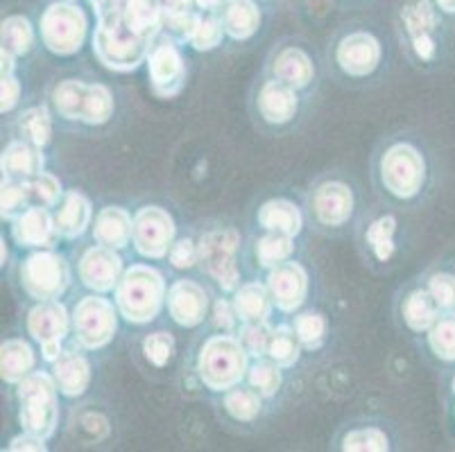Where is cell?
<instances>
[{
	"label": "cell",
	"instance_id": "obj_1",
	"mask_svg": "<svg viewBox=\"0 0 455 452\" xmlns=\"http://www.w3.org/2000/svg\"><path fill=\"white\" fill-rule=\"evenodd\" d=\"M152 39L139 35L125 19V0L98 12V30L93 35L95 57L111 70L127 73L150 55Z\"/></svg>",
	"mask_w": 455,
	"mask_h": 452
},
{
	"label": "cell",
	"instance_id": "obj_2",
	"mask_svg": "<svg viewBox=\"0 0 455 452\" xmlns=\"http://www.w3.org/2000/svg\"><path fill=\"white\" fill-rule=\"evenodd\" d=\"M165 298V285L161 274L146 265H134L123 274L116 304L123 317L132 323H148L159 314Z\"/></svg>",
	"mask_w": 455,
	"mask_h": 452
},
{
	"label": "cell",
	"instance_id": "obj_3",
	"mask_svg": "<svg viewBox=\"0 0 455 452\" xmlns=\"http://www.w3.org/2000/svg\"><path fill=\"white\" fill-rule=\"evenodd\" d=\"M247 355L250 353L245 351L241 339H234L229 335L211 337L197 360L202 383L213 392L234 389L247 371Z\"/></svg>",
	"mask_w": 455,
	"mask_h": 452
},
{
	"label": "cell",
	"instance_id": "obj_4",
	"mask_svg": "<svg viewBox=\"0 0 455 452\" xmlns=\"http://www.w3.org/2000/svg\"><path fill=\"white\" fill-rule=\"evenodd\" d=\"M20 423L26 432L48 439L55 434L57 418V385L55 378L45 373H30L19 383Z\"/></svg>",
	"mask_w": 455,
	"mask_h": 452
},
{
	"label": "cell",
	"instance_id": "obj_5",
	"mask_svg": "<svg viewBox=\"0 0 455 452\" xmlns=\"http://www.w3.org/2000/svg\"><path fill=\"white\" fill-rule=\"evenodd\" d=\"M52 102L64 118L86 124H105L114 114V98L107 86L77 80L61 82L52 93Z\"/></svg>",
	"mask_w": 455,
	"mask_h": 452
},
{
	"label": "cell",
	"instance_id": "obj_6",
	"mask_svg": "<svg viewBox=\"0 0 455 452\" xmlns=\"http://www.w3.org/2000/svg\"><path fill=\"white\" fill-rule=\"evenodd\" d=\"M86 36V16L70 3H55L41 19V39L55 55H73Z\"/></svg>",
	"mask_w": 455,
	"mask_h": 452
},
{
	"label": "cell",
	"instance_id": "obj_7",
	"mask_svg": "<svg viewBox=\"0 0 455 452\" xmlns=\"http://www.w3.org/2000/svg\"><path fill=\"white\" fill-rule=\"evenodd\" d=\"M380 177L383 184L395 197L411 199L421 190L426 181V163L419 149L401 143L386 152L380 161Z\"/></svg>",
	"mask_w": 455,
	"mask_h": 452
},
{
	"label": "cell",
	"instance_id": "obj_8",
	"mask_svg": "<svg viewBox=\"0 0 455 452\" xmlns=\"http://www.w3.org/2000/svg\"><path fill=\"white\" fill-rule=\"evenodd\" d=\"M20 281L32 298H39V301L60 298L68 288V265L61 256L51 254V251L32 254L20 267Z\"/></svg>",
	"mask_w": 455,
	"mask_h": 452
},
{
	"label": "cell",
	"instance_id": "obj_9",
	"mask_svg": "<svg viewBox=\"0 0 455 452\" xmlns=\"http://www.w3.org/2000/svg\"><path fill=\"white\" fill-rule=\"evenodd\" d=\"M241 242V235L234 229L211 231V234L202 235L200 244V263L204 265L206 272L213 276L222 289L231 292L238 288V267H235V249Z\"/></svg>",
	"mask_w": 455,
	"mask_h": 452
},
{
	"label": "cell",
	"instance_id": "obj_10",
	"mask_svg": "<svg viewBox=\"0 0 455 452\" xmlns=\"http://www.w3.org/2000/svg\"><path fill=\"white\" fill-rule=\"evenodd\" d=\"M77 342L84 348H102L116 333V310L102 297H86L77 304L73 314Z\"/></svg>",
	"mask_w": 455,
	"mask_h": 452
},
{
	"label": "cell",
	"instance_id": "obj_11",
	"mask_svg": "<svg viewBox=\"0 0 455 452\" xmlns=\"http://www.w3.org/2000/svg\"><path fill=\"white\" fill-rule=\"evenodd\" d=\"M134 247L146 258H164L175 240L172 218L159 206H146L134 215Z\"/></svg>",
	"mask_w": 455,
	"mask_h": 452
},
{
	"label": "cell",
	"instance_id": "obj_12",
	"mask_svg": "<svg viewBox=\"0 0 455 452\" xmlns=\"http://www.w3.org/2000/svg\"><path fill=\"white\" fill-rule=\"evenodd\" d=\"M28 329L30 335L41 344L45 360H57L61 353V342H64L66 333H68V317H66V308L51 298V301H41L36 308L30 310L28 317Z\"/></svg>",
	"mask_w": 455,
	"mask_h": 452
},
{
	"label": "cell",
	"instance_id": "obj_13",
	"mask_svg": "<svg viewBox=\"0 0 455 452\" xmlns=\"http://www.w3.org/2000/svg\"><path fill=\"white\" fill-rule=\"evenodd\" d=\"M148 68H150V82L152 91L159 98H175L186 82V68L184 59H181L180 50L172 44L164 41V44L155 45L148 55Z\"/></svg>",
	"mask_w": 455,
	"mask_h": 452
},
{
	"label": "cell",
	"instance_id": "obj_14",
	"mask_svg": "<svg viewBox=\"0 0 455 452\" xmlns=\"http://www.w3.org/2000/svg\"><path fill=\"white\" fill-rule=\"evenodd\" d=\"M267 289L272 294V301L283 313H292L304 304L306 292H308V276L299 263H281L272 267Z\"/></svg>",
	"mask_w": 455,
	"mask_h": 452
},
{
	"label": "cell",
	"instance_id": "obj_15",
	"mask_svg": "<svg viewBox=\"0 0 455 452\" xmlns=\"http://www.w3.org/2000/svg\"><path fill=\"white\" fill-rule=\"evenodd\" d=\"M123 260L116 254V249L93 247L80 260V276L86 288L95 292H109L121 283Z\"/></svg>",
	"mask_w": 455,
	"mask_h": 452
},
{
	"label": "cell",
	"instance_id": "obj_16",
	"mask_svg": "<svg viewBox=\"0 0 455 452\" xmlns=\"http://www.w3.org/2000/svg\"><path fill=\"white\" fill-rule=\"evenodd\" d=\"M380 61V44L367 32H354L338 45V64L347 75L365 77L376 70Z\"/></svg>",
	"mask_w": 455,
	"mask_h": 452
},
{
	"label": "cell",
	"instance_id": "obj_17",
	"mask_svg": "<svg viewBox=\"0 0 455 452\" xmlns=\"http://www.w3.org/2000/svg\"><path fill=\"white\" fill-rule=\"evenodd\" d=\"M206 292L193 281H177L168 289V310L180 326H197L206 314Z\"/></svg>",
	"mask_w": 455,
	"mask_h": 452
},
{
	"label": "cell",
	"instance_id": "obj_18",
	"mask_svg": "<svg viewBox=\"0 0 455 452\" xmlns=\"http://www.w3.org/2000/svg\"><path fill=\"white\" fill-rule=\"evenodd\" d=\"M12 234L20 247H52L60 235L55 229V218H51L45 206H32L19 219H14Z\"/></svg>",
	"mask_w": 455,
	"mask_h": 452
},
{
	"label": "cell",
	"instance_id": "obj_19",
	"mask_svg": "<svg viewBox=\"0 0 455 452\" xmlns=\"http://www.w3.org/2000/svg\"><path fill=\"white\" fill-rule=\"evenodd\" d=\"M52 378L64 396H82L91 383V367L77 351H61L57 360H52Z\"/></svg>",
	"mask_w": 455,
	"mask_h": 452
},
{
	"label": "cell",
	"instance_id": "obj_20",
	"mask_svg": "<svg viewBox=\"0 0 455 452\" xmlns=\"http://www.w3.org/2000/svg\"><path fill=\"white\" fill-rule=\"evenodd\" d=\"M313 209H315L317 219L326 226H340L351 218L354 210V197L351 190L345 184L331 181V184L320 186L313 199Z\"/></svg>",
	"mask_w": 455,
	"mask_h": 452
},
{
	"label": "cell",
	"instance_id": "obj_21",
	"mask_svg": "<svg viewBox=\"0 0 455 452\" xmlns=\"http://www.w3.org/2000/svg\"><path fill=\"white\" fill-rule=\"evenodd\" d=\"M297 89H292L285 82L275 80L267 82L259 93L260 115L270 124L291 123L297 114Z\"/></svg>",
	"mask_w": 455,
	"mask_h": 452
},
{
	"label": "cell",
	"instance_id": "obj_22",
	"mask_svg": "<svg viewBox=\"0 0 455 452\" xmlns=\"http://www.w3.org/2000/svg\"><path fill=\"white\" fill-rule=\"evenodd\" d=\"M0 165L7 179L30 181L44 170V155H41V147L32 143H12L3 152Z\"/></svg>",
	"mask_w": 455,
	"mask_h": 452
},
{
	"label": "cell",
	"instance_id": "obj_23",
	"mask_svg": "<svg viewBox=\"0 0 455 452\" xmlns=\"http://www.w3.org/2000/svg\"><path fill=\"white\" fill-rule=\"evenodd\" d=\"M132 234H134V219L125 209L109 206V209H102L95 219L93 235L102 247L123 249L132 240Z\"/></svg>",
	"mask_w": 455,
	"mask_h": 452
},
{
	"label": "cell",
	"instance_id": "obj_24",
	"mask_svg": "<svg viewBox=\"0 0 455 452\" xmlns=\"http://www.w3.org/2000/svg\"><path fill=\"white\" fill-rule=\"evenodd\" d=\"M91 222L89 199L80 193H66L64 202L55 213V229L61 238H77Z\"/></svg>",
	"mask_w": 455,
	"mask_h": 452
},
{
	"label": "cell",
	"instance_id": "obj_25",
	"mask_svg": "<svg viewBox=\"0 0 455 452\" xmlns=\"http://www.w3.org/2000/svg\"><path fill=\"white\" fill-rule=\"evenodd\" d=\"M222 28L227 35L235 41L250 39L260 25L259 7L254 5V0H227L222 5Z\"/></svg>",
	"mask_w": 455,
	"mask_h": 452
},
{
	"label": "cell",
	"instance_id": "obj_26",
	"mask_svg": "<svg viewBox=\"0 0 455 452\" xmlns=\"http://www.w3.org/2000/svg\"><path fill=\"white\" fill-rule=\"evenodd\" d=\"M196 0H161V28L172 39L190 41L200 16L193 12Z\"/></svg>",
	"mask_w": 455,
	"mask_h": 452
},
{
	"label": "cell",
	"instance_id": "obj_27",
	"mask_svg": "<svg viewBox=\"0 0 455 452\" xmlns=\"http://www.w3.org/2000/svg\"><path fill=\"white\" fill-rule=\"evenodd\" d=\"M259 222L263 229L295 238L301 231V213L288 199H272L260 206Z\"/></svg>",
	"mask_w": 455,
	"mask_h": 452
},
{
	"label": "cell",
	"instance_id": "obj_28",
	"mask_svg": "<svg viewBox=\"0 0 455 452\" xmlns=\"http://www.w3.org/2000/svg\"><path fill=\"white\" fill-rule=\"evenodd\" d=\"M272 304H275V301H272L270 289L263 288V285L259 283L243 285V288L235 292V298H234L235 313H238V317H241L245 323L267 321Z\"/></svg>",
	"mask_w": 455,
	"mask_h": 452
},
{
	"label": "cell",
	"instance_id": "obj_29",
	"mask_svg": "<svg viewBox=\"0 0 455 452\" xmlns=\"http://www.w3.org/2000/svg\"><path fill=\"white\" fill-rule=\"evenodd\" d=\"M35 367V353L23 339H7L0 348V371L5 383H20Z\"/></svg>",
	"mask_w": 455,
	"mask_h": 452
},
{
	"label": "cell",
	"instance_id": "obj_30",
	"mask_svg": "<svg viewBox=\"0 0 455 452\" xmlns=\"http://www.w3.org/2000/svg\"><path fill=\"white\" fill-rule=\"evenodd\" d=\"M440 314L442 308L437 305V301L428 289H417V292H412L411 297L405 298L403 319L415 333H424V330L428 333V329L437 321Z\"/></svg>",
	"mask_w": 455,
	"mask_h": 452
},
{
	"label": "cell",
	"instance_id": "obj_31",
	"mask_svg": "<svg viewBox=\"0 0 455 452\" xmlns=\"http://www.w3.org/2000/svg\"><path fill=\"white\" fill-rule=\"evenodd\" d=\"M275 75L276 80L291 84L292 89H304L313 80V64H310L306 52L297 48H288L276 57Z\"/></svg>",
	"mask_w": 455,
	"mask_h": 452
},
{
	"label": "cell",
	"instance_id": "obj_32",
	"mask_svg": "<svg viewBox=\"0 0 455 452\" xmlns=\"http://www.w3.org/2000/svg\"><path fill=\"white\" fill-rule=\"evenodd\" d=\"M125 19L139 35L155 39L161 30L159 0H125Z\"/></svg>",
	"mask_w": 455,
	"mask_h": 452
},
{
	"label": "cell",
	"instance_id": "obj_33",
	"mask_svg": "<svg viewBox=\"0 0 455 452\" xmlns=\"http://www.w3.org/2000/svg\"><path fill=\"white\" fill-rule=\"evenodd\" d=\"M428 346L442 362H455V310L442 313L430 326Z\"/></svg>",
	"mask_w": 455,
	"mask_h": 452
},
{
	"label": "cell",
	"instance_id": "obj_34",
	"mask_svg": "<svg viewBox=\"0 0 455 452\" xmlns=\"http://www.w3.org/2000/svg\"><path fill=\"white\" fill-rule=\"evenodd\" d=\"M403 25L411 39L424 35H435L440 19H437V10L428 0H415L411 5L403 7Z\"/></svg>",
	"mask_w": 455,
	"mask_h": 452
},
{
	"label": "cell",
	"instance_id": "obj_35",
	"mask_svg": "<svg viewBox=\"0 0 455 452\" xmlns=\"http://www.w3.org/2000/svg\"><path fill=\"white\" fill-rule=\"evenodd\" d=\"M0 41H3V50H7L10 55H26L32 44H35V32H32L30 20L23 19V16H10L3 23Z\"/></svg>",
	"mask_w": 455,
	"mask_h": 452
},
{
	"label": "cell",
	"instance_id": "obj_36",
	"mask_svg": "<svg viewBox=\"0 0 455 452\" xmlns=\"http://www.w3.org/2000/svg\"><path fill=\"white\" fill-rule=\"evenodd\" d=\"M32 193L30 184L28 181H16L7 179L3 181V194H0V213H3V219H19L20 215L26 213L28 209H32Z\"/></svg>",
	"mask_w": 455,
	"mask_h": 452
},
{
	"label": "cell",
	"instance_id": "obj_37",
	"mask_svg": "<svg viewBox=\"0 0 455 452\" xmlns=\"http://www.w3.org/2000/svg\"><path fill=\"white\" fill-rule=\"evenodd\" d=\"M299 337H297V330L288 329V326H279V329L272 333L270 348H267V355L276 362V367H292V364L299 360Z\"/></svg>",
	"mask_w": 455,
	"mask_h": 452
},
{
	"label": "cell",
	"instance_id": "obj_38",
	"mask_svg": "<svg viewBox=\"0 0 455 452\" xmlns=\"http://www.w3.org/2000/svg\"><path fill=\"white\" fill-rule=\"evenodd\" d=\"M292 249H295V244H292L291 235L275 234L272 231L270 235L259 240V244H256V256H259V263L263 267H276V265L285 263V260L291 258Z\"/></svg>",
	"mask_w": 455,
	"mask_h": 452
},
{
	"label": "cell",
	"instance_id": "obj_39",
	"mask_svg": "<svg viewBox=\"0 0 455 452\" xmlns=\"http://www.w3.org/2000/svg\"><path fill=\"white\" fill-rule=\"evenodd\" d=\"M19 127L23 131V136H26L28 143L36 145V147H44L51 140L52 123L45 107H35V109L26 111L23 118H20Z\"/></svg>",
	"mask_w": 455,
	"mask_h": 452
},
{
	"label": "cell",
	"instance_id": "obj_40",
	"mask_svg": "<svg viewBox=\"0 0 455 452\" xmlns=\"http://www.w3.org/2000/svg\"><path fill=\"white\" fill-rule=\"evenodd\" d=\"M395 229H396V219L392 215H386V218H379L367 231V242L374 249V254L379 260H387L392 254H395Z\"/></svg>",
	"mask_w": 455,
	"mask_h": 452
},
{
	"label": "cell",
	"instance_id": "obj_41",
	"mask_svg": "<svg viewBox=\"0 0 455 452\" xmlns=\"http://www.w3.org/2000/svg\"><path fill=\"white\" fill-rule=\"evenodd\" d=\"M225 408L238 421H251L260 412V396L259 392H251V389H234L225 398Z\"/></svg>",
	"mask_w": 455,
	"mask_h": 452
},
{
	"label": "cell",
	"instance_id": "obj_42",
	"mask_svg": "<svg viewBox=\"0 0 455 452\" xmlns=\"http://www.w3.org/2000/svg\"><path fill=\"white\" fill-rule=\"evenodd\" d=\"M295 330H297V337H299V342L304 344V346L317 348L322 346V342H324L326 321L322 314L306 313L301 314V317H297Z\"/></svg>",
	"mask_w": 455,
	"mask_h": 452
},
{
	"label": "cell",
	"instance_id": "obj_43",
	"mask_svg": "<svg viewBox=\"0 0 455 452\" xmlns=\"http://www.w3.org/2000/svg\"><path fill=\"white\" fill-rule=\"evenodd\" d=\"M390 443H387L386 432H380L376 428H365V430H354V432L347 434L342 439V450H387Z\"/></svg>",
	"mask_w": 455,
	"mask_h": 452
},
{
	"label": "cell",
	"instance_id": "obj_44",
	"mask_svg": "<svg viewBox=\"0 0 455 452\" xmlns=\"http://www.w3.org/2000/svg\"><path fill=\"white\" fill-rule=\"evenodd\" d=\"M222 35H225L222 20L213 19V16H206V19L200 16L193 36H190V45L196 50H213L215 45H220Z\"/></svg>",
	"mask_w": 455,
	"mask_h": 452
},
{
	"label": "cell",
	"instance_id": "obj_45",
	"mask_svg": "<svg viewBox=\"0 0 455 452\" xmlns=\"http://www.w3.org/2000/svg\"><path fill=\"white\" fill-rule=\"evenodd\" d=\"M272 333L275 330H270V326L266 321L247 323L241 333V344L245 346V351L250 355H266L272 342Z\"/></svg>",
	"mask_w": 455,
	"mask_h": 452
},
{
	"label": "cell",
	"instance_id": "obj_46",
	"mask_svg": "<svg viewBox=\"0 0 455 452\" xmlns=\"http://www.w3.org/2000/svg\"><path fill=\"white\" fill-rule=\"evenodd\" d=\"M250 383L260 396H275L281 387V371L275 367V364L259 362L250 371Z\"/></svg>",
	"mask_w": 455,
	"mask_h": 452
},
{
	"label": "cell",
	"instance_id": "obj_47",
	"mask_svg": "<svg viewBox=\"0 0 455 452\" xmlns=\"http://www.w3.org/2000/svg\"><path fill=\"white\" fill-rule=\"evenodd\" d=\"M428 292L437 301L442 313L455 310V274L440 272L435 276H430L428 281Z\"/></svg>",
	"mask_w": 455,
	"mask_h": 452
},
{
	"label": "cell",
	"instance_id": "obj_48",
	"mask_svg": "<svg viewBox=\"0 0 455 452\" xmlns=\"http://www.w3.org/2000/svg\"><path fill=\"white\" fill-rule=\"evenodd\" d=\"M30 184V193H32V202L36 206H52L57 204V199L61 194V186L60 181L52 177V174H36L35 179L28 181Z\"/></svg>",
	"mask_w": 455,
	"mask_h": 452
},
{
	"label": "cell",
	"instance_id": "obj_49",
	"mask_svg": "<svg viewBox=\"0 0 455 452\" xmlns=\"http://www.w3.org/2000/svg\"><path fill=\"white\" fill-rule=\"evenodd\" d=\"M172 351H175V342L168 333H155L143 342V353L155 367H165L172 358Z\"/></svg>",
	"mask_w": 455,
	"mask_h": 452
},
{
	"label": "cell",
	"instance_id": "obj_50",
	"mask_svg": "<svg viewBox=\"0 0 455 452\" xmlns=\"http://www.w3.org/2000/svg\"><path fill=\"white\" fill-rule=\"evenodd\" d=\"M200 260V249L193 240H180L171 247V263L177 269H188Z\"/></svg>",
	"mask_w": 455,
	"mask_h": 452
},
{
	"label": "cell",
	"instance_id": "obj_51",
	"mask_svg": "<svg viewBox=\"0 0 455 452\" xmlns=\"http://www.w3.org/2000/svg\"><path fill=\"white\" fill-rule=\"evenodd\" d=\"M19 95H20V84L16 82L14 73L10 75H3V91H0V111L5 114V111H12L19 102Z\"/></svg>",
	"mask_w": 455,
	"mask_h": 452
},
{
	"label": "cell",
	"instance_id": "obj_52",
	"mask_svg": "<svg viewBox=\"0 0 455 452\" xmlns=\"http://www.w3.org/2000/svg\"><path fill=\"white\" fill-rule=\"evenodd\" d=\"M235 317H238V313H235V308H231V305L227 304V301H218V304H215L213 323H215V326H218V329L231 330V329H234Z\"/></svg>",
	"mask_w": 455,
	"mask_h": 452
},
{
	"label": "cell",
	"instance_id": "obj_53",
	"mask_svg": "<svg viewBox=\"0 0 455 452\" xmlns=\"http://www.w3.org/2000/svg\"><path fill=\"white\" fill-rule=\"evenodd\" d=\"M412 48H415V55L419 57L421 61H430V59H433V57H435V52H437L435 35L415 36V39H412Z\"/></svg>",
	"mask_w": 455,
	"mask_h": 452
},
{
	"label": "cell",
	"instance_id": "obj_54",
	"mask_svg": "<svg viewBox=\"0 0 455 452\" xmlns=\"http://www.w3.org/2000/svg\"><path fill=\"white\" fill-rule=\"evenodd\" d=\"M44 441H45V439L36 437V434L26 432L23 437H16L14 441L10 443V450L12 452H16V450H45Z\"/></svg>",
	"mask_w": 455,
	"mask_h": 452
},
{
	"label": "cell",
	"instance_id": "obj_55",
	"mask_svg": "<svg viewBox=\"0 0 455 452\" xmlns=\"http://www.w3.org/2000/svg\"><path fill=\"white\" fill-rule=\"evenodd\" d=\"M227 0H196V5L202 7V10H220L222 5H225Z\"/></svg>",
	"mask_w": 455,
	"mask_h": 452
},
{
	"label": "cell",
	"instance_id": "obj_56",
	"mask_svg": "<svg viewBox=\"0 0 455 452\" xmlns=\"http://www.w3.org/2000/svg\"><path fill=\"white\" fill-rule=\"evenodd\" d=\"M435 5L446 14H455V0H435Z\"/></svg>",
	"mask_w": 455,
	"mask_h": 452
},
{
	"label": "cell",
	"instance_id": "obj_57",
	"mask_svg": "<svg viewBox=\"0 0 455 452\" xmlns=\"http://www.w3.org/2000/svg\"><path fill=\"white\" fill-rule=\"evenodd\" d=\"M453 393H455V378H453Z\"/></svg>",
	"mask_w": 455,
	"mask_h": 452
}]
</instances>
